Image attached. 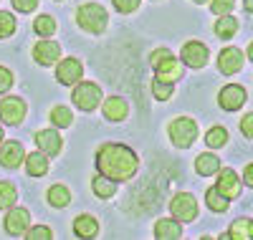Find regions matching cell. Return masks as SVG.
<instances>
[{
	"label": "cell",
	"instance_id": "f546056e",
	"mask_svg": "<svg viewBox=\"0 0 253 240\" xmlns=\"http://www.w3.org/2000/svg\"><path fill=\"white\" fill-rule=\"evenodd\" d=\"M15 33V18L5 10H0V38H8Z\"/></svg>",
	"mask_w": 253,
	"mask_h": 240
},
{
	"label": "cell",
	"instance_id": "9c48e42d",
	"mask_svg": "<svg viewBox=\"0 0 253 240\" xmlns=\"http://www.w3.org/2000/svg\"><path fill=\"white\" fill-rule=\"evenodd\" d=\"M182 61L190 69H200L208 63V46H203L200 40H190L182 46Z\"/></svg>",
	"mask_w": 253,
	"mask_h": 240
},
{
	"label": "cell",
	"instance_id": "4fadbf2b",
	"mask_svg": "<svg viewBox=\"0 0 253 240\" xmlns=\"http://www.w3.org/2000/svg\"><path fill=\"white\" fill-rule=\"evenodd\" d=\"M61 56V46L53 40H41L36 43V48H33V58L41 63V66H51V63H56Z\"/></svg>",
	"mask_w": 253,
	"mask_h": 240
},
{
	"label": "cell",
	"instance_id": "52a82bcc",
	"mask_svg": "<svg viewBox=\"0 0 253 240\" xmlns=\"http://www.w3.org/2000/svg\"><path fill=\"white\" fill-rule=\"evenodd\" d=\"M246 99H248V94L238 83H228L225 89L218 94V104L225 109V112H236V109H241L246 104Z\"/></svg>",
	"mask_w": 253,
	"mask_h": 240
},
{
	"label": "cell",
	"instance_id": "603a6c76",
	"mask_svg": "<svg viewBox=\"0 0 253 240\" xmlns=\"http://www.w3.org/2000/svg\"><path fill=\"white\" fill-rule=\"evenodd\" d=\"M195 169L203 174V177H208V174H215L220 169V160L215 155H200L195 160Z\"/></svg>",
	"mask_w": 253,
	"mask_h": 240
},
{
	"label": "cell",
	"instance_id": "6da1fadb",
	"mask_svg": "<svg viewBox=\"0 0 253 240\" xmlns=\"http://www.w3.org/2000/svg\"><path fill=\"white\" fill-rule=\"evenodd\" d=\"M137 155L124 147V144H104L96 152V167L101 174L117 180V182H126L129 177H134L137 172Z\"/></svg>",
	"mask_w": 253,
	"mask_h": 240
},
{
	"label": "cell",
	"instance_id": "e575fe53",
	"mask_svg": "<svg viewBox=\"0 0 253 240\" xmlns=\"http://www.w3.org/2000/svg\"><path fill=\"white\" fill-rule=\"evenodd\" d=\"M137 5H139V0H114V8L119 13H132L137 10Z\"/></svg>",
	"mask_w": 253,
	"mask_h": 240
},
{
	"label": "cell",
	"instance_id": "f1b7e54d",
	"mask_svg": "<svg viewBox=\"0 0 253 240\" xmlns=\"http://www.w3.org/2000/svg\"><path fill=\"white\" fill-rule=\"evenodd\" d=\"M36 33L38 36H53L56 33V20L51 18V15H41V18H36Z\"/></svg>",
	"mask_w": 253,
	"mask_h": 240
},
{
	"label": "cell",
	"instance_id": "cb8c5ba5",
	"mask_svg": "<svg viewBox=\"0 0 253 240\" xmlns=\"http://www.w3.org/2000/svg\"><path fill=\"white\" fill-rule=\"evenodd\" d=\"M48 202L53 207H66L71 202V192L66 190V185H53L48 190Z\"/></svg>",
	"mask_w": 253,
	"mask_h": 240
},
{
	"label": "cell",
	"instance_id": "60d3db41",
	"mask_svg": "<svg viewBox=\"0 0 253 240\" xmlns=\"http://www.w3.org/2000/svg\"><path fill=\"white\" fill-rule=\"evenodd\" d=\"M243 8H246V10H251V13H253V0H243Z\"/></svg>",
	"mask_w": 253,
	"mask_h": 240
},
{
	"label": "cell",
	"instance_id": "3957f363",
	"mask_svg": "<svg viewBox=\"0 0 253 240\" xmlns=\"http://www.w3.org/2000/svg\"><path fill=\"white\" fill-rule=\"evenodd\" d=\"M195 137H198V124H195L193 119L180 117V119H175V121L170 124V139H172L175 147L187 149L190 144L195 142Z\"/></svg>",
	"mask_w": 253,
	"mask_h": 240
},
{
	"label": "cell",
	"instance_id": "30bf717a",
	"mask_svg": "<svg viewBox=\"0 0 253 240\" xmlns=\"http://www.w3.org/2000/svg\"><path fill=\"white\" fill-rule=\"evenodd\" d=\"M31 225V215L26 207H10V212L5 215V230L10 235H23Z\"/></svg>",
	"mask_w": 253,
	"mask_h": 240
},
{
	"label": "cell",
	"instance_id": "5bb4252c",
	"mask_svg": "<svg viewBox=\"0 0 253 240\" xmlns=\"http://www.w3.org/2000/svg\"><path fill=\"white\" fill-rule=\"evenodd\" d=\"M215 187L225 195L228 200H233V198H238V195H241V182H238V174L233 169H223Z\"/></svg>",
	"mask_w": 253,
	"mask_h": 240
},
{
	"label": "cell",
	"instance_id": "d590c367",
	"mask_svg": "<svg viewBox=\"0 0 253 240\" xmlns=\"http://www.w3.org/2000/svg\"><path fill=\"white\" fill-rule=\"evenodd\" d=\"M36 5H38V0H13V8L20 13H31L36 10Z\"/></svg>",
	"mask_w": 253,
	"mask_h": 240
},
{
	"label": "cell",
	"instance_id": "8d00e7d4",
	"mask_svg": "<svg viewBox=\"0 0 253 240\" xmlns=\"http://www.w3.org/2000/svg\"><path fill=\"white\" fill-rule=\"evenodd\" d=\"M241 132H243L248 139H253V114H246V117L241 119Z\"/></svg>",
	"mask_w": 253,
	"mask_h": 240
},
{
	"label": "cell",
	"instance_id": "4316f807",
	"mask_svg": "<svg viewBox=\"0 0 253 240\" xmlns=\"http://www.w3.org/2000/svg\"><path fill=\"white\" fill-rule=\"evenodd\" d=\"M205 142H208V147L218 149V147H223V144L228 142V132H225L223 126H213V129L205 134Z\"/></svg>",
	"mask_w": 253,
	"mask_h": 240
},
{
	"label": "cell",
	"instance_id": "8fae6325",
	"mask_svg": "<svg viewBox=\"0 0 253 240\" xmlns=\"http://www.w3.org/2000/svg\"><path fill=\"white\" fill-rule=\"evenodd\" d=\"M218 69L223 71V74H238L241 69H243V53L238 51V48H233V46H228V48H223L220 51V56H218Z\"/></svg>",
	"mask_w": 253,
	"mask_h": 240
},
{
	"label": "cell",
	"instance_id": "8992f818",
	"mask_svg": "<svg viewBox=\"0 0 253 240\" xmlns=\"http://www.w3.org/2000/svg\"><path fill=\"white\" fill-rule=\"evenodd\" d=\"M23 117H26V104H23L20 96H8V99L0 101V119H3L5 124L18 126L20 121H23Z\"/></svg>",
	"mask_w": 253,
	"mask_h": 240
},
{
	"label": "cell",
	"instance_id": "b9f144b4",
	"mask_svg": "<svg viewBox=\"0 0 253 240\" xmlns=\"http://www.w3.org/2000/svg\"><path fill=\"white\" fill-rule=\"evenodd\" d=\"M248 58L253 61V43H251V46H248Z\"/></svg>",
	"mask_w": 253,
	"mask_h": 240
},
{
	"label": "cell",
	"instance_id": "83f0119b",
	"mask_svg": "<svg viewBox=\"0 0 253 240\" xmlns=\"http://www.w3.org/2000/svg\"><path fill=\"white\" fill-rule=\"evenodd\" d=\"M18 200V190L10 182H0V207H10Z\"/></svg>",
	"mask_w": 253,
	"mask_h": 240
},
{
	"label": "cell",
	"instance_id": "7bdbcfd3",
	"mask_svg": "<svg viewBox=\"0 0 253 240\" xmlns=\"http://www.w3.org/2000/svg\"><path fill=\"white\" fill-rule=\"evenodd\" d=\"M0 142H3V129H0Z\"/></svg>",
	"mask_w": 253,
	"mask_h": 240
},
{
	"label": "cell",
	"instance_id": "ab89813d",
	"mask_svg": "<svg viewBox=\"0 0 253 240\" xmlns=\"http://www.w3.org/2000/svg\"><path fill=\"white\" fill-rule=\"evenodd\" d=\"M243 174H246V182H248V185H251V187H253V164H248V167H246V172H243Z\"/></svg>",
	"mask_w": 253,
	"mask_h": 240
},
{
	"label": "cell",
	"instance_id": "ba28073f",
	"mask_svg": "<svg viewBox=\"0 0 253 240\" xmlns=\"http://www.w3.org/2000/svg\"><path fill=\"white\" fill-rule=\"evenodd\" d=\"M81 74H84V66H81V61H76V58H63L58 63V69H56V79L61 83H66V86L79 83Z\"/></svg>",
	"mask_w": 253,
	"mask_h": 240
},
{
	"label": "cell",
	"instance_id": "44dd1931",
	"mask_svg": "<svg viewBox=\"0 0 253 240\" xmlns=\"http://www.w3.org/2000/svg\"><path fill=\"white\" fill-rule=\"evenodd\" d=\"M205 202H208V207L213 210V212H225V210H228V198H225L218 187H210V190L205 192Z\"/></svg>",
	"mask_w": 253,
	"mask_h": 240
},
{
	"label": "cell",
	"instance_id": "5b68a950",
	"mask_svg": "<svg viewBox=\"0 0 253 240\" xmlns=\"http://www.w3.org/2000/svg\"><path fill=\"white\" fill-rule=\"evenodd\" d=\"M170 210L175 215V220H180V223H190L198 217V202H195L193 195H187V192L175 195L172 202H170Z\"/></svg>",
	"mask_w": 253,
	"mask_h": 240
},
{
	"label": "cell",
	"instance_id": "2e32d148",
	"mask_svg": "<svg viewBox=\"0 0 253 240\" xmlns=\"http://www.w3.org/2000/svg\"><path fill=\"white\" fill-rule=\"evenodd\" d=\"M155 69H157V79H160V81H170V83H172V81H177V79L182 76V63H177L172 56L165 58L162 63H157Z\"/></svg>",
	"mask_w": 253,
	"mask_h": 240
},
{
	"label": "cell",
	"instance_id": "9a60e30c",
	"mask_svg": "<svg viewBox=\"0 0 253 240\" xmlns=\"http://www.w3.org/2000/svg\"><path fill=\"white\" fill-rule=\"evenodd\" d=\"M36 142H38V149L46 152L48 157H53V155H58V152H61V137H58L56 129H43V132H38L36 134Z\"/></svg>",
	"mask_w": 253,
	"mask_h": 240
},
{
	"label": "cell",
	"instance_id": "ee69618b",
	"mask_svg": "<svg viewBox=\"0 0 253 240\" xmlns=\"http://www.w3.org/2000/svg\"><path fill=\"white\" fill-rule=\"evenodd\" d=\"M195 3H208V0H195Z\"/></svg>",
	"mask_w": 253,
	"mask_h": 240
},
{
	"label": "cell",
	"instance_id": "7a4b0ae2",
	"mask_svg": "<svg viewBox=\"0 0 253 240\" xmlns=\"http://www.w3.org/2000/svg\"><path fill=\"white\" fill-rule=\"evenodd\" d=\"M76 20H79V26L84 31H89V33H101L104 28H107V10H104L101 5L96 3H86V5H81L76 10Z\"/></svg>",
	"mask_w": 253,
	"mask_h": 240
},
{
	"label": "cell",
	"instance_id": "7c38bea8",
	"mask_svg": "<svg viewBox=\"0 0 253 240\" xmlns=\"http://www.w3.org/2000/svg\"><path fill=\"white\" fill-rule=\"evenodd\" d=\"M23 157H26V152H23V144L20 142H5L3 147H0V164L3 167H8V169H13V167H18L20 162H23Z\"/></svg>",
	"mask_w": 253,
	"mask_h": 240
},
{
	"label": "cell",
	"instance_id": "d6986e66",
	"mask_svg": "<svg viewBox=\"0 0 253 240\" xmlns=\"http://www.w3.org/2000/svg\"><path fill=\"white\" fill-rule=\"evenodd\" d=\"M104 117L109 121H122L126 117V101L119 99V96H112L104 101Z\"/></svg>",
	"mask_w": 253,
	"mask_h": 240
},
{
	"label": "cell",
	"instance_id": "277c9868",
	"mask_svg": "<svg viewBox=\"0 0 253 240\" xmlns=\"http://www.w3.org/2000/svg\"><path fill=\"white\" fill-rule=\"evenodd\" d=\"M71 99L81 112H94V109L99 106V101H101V89L96 83H79L74 89V94H71Z\"/></svg>",
	"mask_w": 253,
	"mask_h": 240
},
{
	"label": "cell",
	"instance_id": "74e56055",
	"mask_svg": "<svg viewBox=\"0 0 253 240\" xmlns=\"http://www.w3.org/2000/svg\"><path fill=\"white\" fill-rule=\"evenodd\" d=\"M28 238H31V240H38V238H51V230H48L46 225H41V228L28 230Z\"/></svg>",
	"mask_w": 253,
	"mask_h": 240
},
{
	"label": "cell",
	"instance_id": "ffe728a7",
	"mask_svg": "<svg viewBox=\"0 0 253 240\" xmlns=\"http://www.w3.org/2000/svg\"><path fill=\"white\" fill-rule=\"evenodd\" d=\"M94 192L99 195V198H112V195L117 192V180H112V177H107V174H96L94 177Z\"/></svg>",
	"mask_w": 253,
	"mask_h": 240
},
{
	"label": "cell",
	"instance_id": "7402d4cb",
	"mask_svg": "<svg viewBox=\"0 0 253 240\" xmlns=\"http://www.w3.org/2000/svg\"><path fill=\"white\" fill-rule=\"evenodd\" d=\"M180 223V220H177ZM175 220H157L155 225V238H180L182 235V225H177Z\"/></svg>",
	"mask_w": 253,
	"mask_h": 240
},
{
	"label": "cell",
	"instance_id": "4dcf8cb0",
	"mask_svg": "<svg viewBox=\"0 0 253 240\" xmlns=\"http://www.w3.org/2000/svg\"><path fill=\"white\" fill-rule=\"evenodd\" d=\"M152 94H155V99H160V101H167L172 96V83L170 81H155L152 83Z\"/></svg>",
	"mask_w": 253,
	"mask_h": 240
},
{
	"label": "cell",
	"instance_id": "484cf974",
	"mask_svg": "<svg viewBox=\"0 0 253 240\" xmlns=\"http://www.w3.org/2000/svg\"><path fill=\"white\" fill-rule=\"evenodd\" d=\"M228 238H233V240H248V238H253V223H248V220H236L233 225H230Z\"/></svg>",
	"mask_w": 253,
	"mask_h": 240
},
{
	"label": "cell",
	"instance_id": "d6a6232c",
	"mask_svg": "<svg viewBox=\"0 0 253 240\" xmlns=\"http://www.w3.org/2000/svg\"><path fill=\"white\" fill-rule=\"evenodd\" d=\"M236 0H213V13L215 15H228L230 10H233Z\"/></svg>",
	"mask_w": 253,
	"mask_h": 240
},
{
	"label": "cell",
	"instance_id": "1f68e13d",
	"mask_svg": "<svg viewBox=\"0 0 253 240\" xmlns=\"http://www.w3.org/2000/svg\"><path fill=\"white\" fill-rule=\"evenodd\" d=\"M51 121L56 126H69L71 124V112H69L66 106H56L53 112H51Z\"/></svg>",
	"mask_w": 253,
	"mask_h": 240
},
{
	"label": "cell",
	"instance_id": "d4e9b609",
	"mask_svg": "<svg viewBox=\"0 0 253 240\" xmlns=\"http://www.w3.org/2000/svg\"><path fill=\"white\" fill-rule=\"evenodd\" d=\"M236 31H238V20L236 18H230V15H220V20L215 23V33L220 36V38H233L236 36Z\"/></svg>",
	"mask_w": 253,
	"mask_h": 240
},
{
	"label": "cell",
	"instance_id": "e0dca14e",
	"mask_svg": "<svg viewBox=\"0 0 253 240\" xmlns=\"http://www.w3.org/2000/svg\"><path fill=\"white\" fill-rule=\"evenodd\" d=\"M74 233L79 238H96L99 235V223L91 215H79L74 220Z\"/></svg>",
	"mask_w": 253,
	"mask_h": 240
},
{
	"label": "cell",
	"instance_id": "836d02e7",
	"mask_svg": "<svg viewBox=\"0 0 253 240\" xmlns=\"http://www.w3.org/2000/svg\"><path fill=\"white\" fill-rule=\"evenodd\" d=\"M10 86H13V74H10L8 69L0 66V94H5Z\"/></svg>",
	"mask_w": 253,
	"mask_h": 240
},
{
	"label": "cell",
	"instance_id": "f35d334b",
	"mask_svg": "<svg viewBox=\"0 0 253 240\" xmlns=\"http://www.w3.org/2000/svg\"><path fill=\"white\" fill-rule=\"evenodd\" d=\"M165 58H170V51H167V48L155 51V53H152V66H157V63H160V61H165Z\"/></svg>",
	"mask_w": 253,
	"mask_h": 240
},
{
	"label": "cell",
	"instance_id": "ac0fdd59",
	"mask_svg": "<svg viewBox=\"0 0 253 240\" xmlns=\"http://www.w3.org/2000/svg\"><path fill=\"white\" fill-rule=\"evenodd\" d=\"M46 157H48V155H46V152L41 155V149L26 157V172L31 174V177H41V174L48 172V160H46Z\"/></svg>",
	"mask_w": 253,
	"mask_h": 240
}]
</instances>
